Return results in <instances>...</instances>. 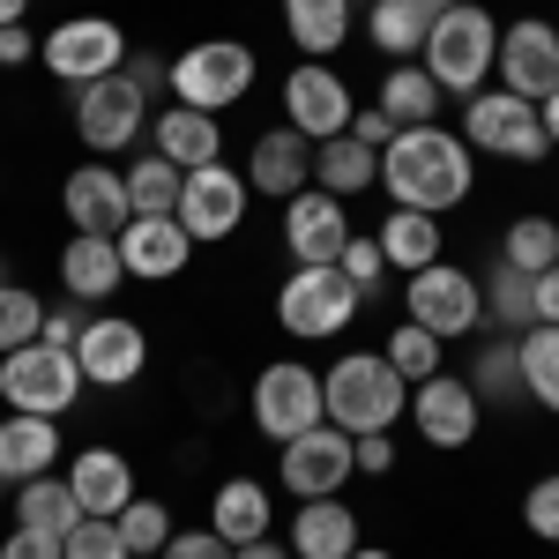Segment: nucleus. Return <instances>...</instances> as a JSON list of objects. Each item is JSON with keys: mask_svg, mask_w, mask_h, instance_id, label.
Returning a JSON list of instances; mask_svg holds the SVG:
<instances>
[{"mask_svg": "<svg viewBox=\"0 0 559 559\" xmlns=\"http://www.w3.org/2000/svg\"><path fill=\"white\" fill-rule=\"evenodd\" d=\"M477 150L455 128H403L381 150V187L395 194V210H426L448 216L455 202H471L477 187Z\"/></svg>", "mask_w": 559, "mask_h": 559, "instance_id": "obj_1", "label": "nucleus"}, {"mask_svg": "<svg viewBox=\"0 0 559 559\" xmlns=\"http://www.w3.org/2000/svg\"><path fill=\"white\" fill-rule=\"evenodd\" d=\"M321 411L336 432H395V418L411 411V381L388 366L381 350H344L329 373H321Z\"/></svg>", "mask_w": 559, "mask_h": 559, "instance_id": "obj_2", "label": "nucleus"}, {"mask_svg": "<svg viewBox=\"0 0 559 559\" xmlns=\"http://www.w3.org/2000/svg\"><path fill=\"white\" fill-rule=\"evenodd\" d=\"M492 60H500V23H492L477 0L440 8V15H432L418 68H426L448 97H477V90H485V75H492Z\"/></svg>", "mask_w": 559, "mask_h": 559, "instance_id": "obj_3", "label": "nucleus"}, {"mask_svg": "<svg viewBox=\"0 0 559 559\" xmlns=\"http://www.w3.org/2000/svg\"><path fill=\"white\" fill-rule=\"evenodd\" d=\"M358 306H366V292L350 284L336 261H299L292 284L276 292V321L299 344H329V336H344L350 321H358Z\"/></svg>", "mask_w": 559, "mask_h": 559, "instance_id": "obj_4", "label": "nucleus"}, {"mask_svg": "<svg viewBox=\"0 0 559 559\" xmlns=\"http://www.w3.org/2000/svg\"><path fill=\"white\" fill-rule=\"evenodd\" d=\"M165 75H173V105L224 112V105H239L254 90L261 60H254V45H239V38H202V45H187Z\"/></svg>", "mask_w": 559, "mask_h": 559, "instance_id": "obj_5", "label": "nucleus"}, {"mask_svg": "<svg viewBox=\"0 0 559 559\" xmlns=\"http://www.w3.org/2000/svg\"><path fill=\"white\" fill-rule=\"evenodd\" d=\"M128 31L112 23V15H68V23H52L38 38V60L52 83L83 90V83H105V75H120L128 68Z\"/></svg>", "mask_w": 559, "mask_h": 559, "instance_id": "obj_6", "label": "nucleus"}, {"mask_svg": "<svg viewBox=\"0 0 559 559\" xmlns=\"http://www.w3.org/2000/svg\"><path fill=\"white\" fill-rule=\"evenodd\" d=\"M83 395V366L75 350L60 344H23L0 358V403L8 411H31V418H68Z\"/></svg>", "mask_w": 559, "mask_h": 559, "instance_id": "obj_7", "label": "nucleus"}, {"mask_svg": "<svg viewBox=\"0 0 559 559\" xmlns=\"http://www.w3.org/2000/svg\"><path fill=\"white\" fill-rule=\"evenodd\" d=\"M463 142L485 150V157H500V165H545L552 157L537 105L515 97V90H477L471 105H463Z\"/></svg>", "mask_w": 559, "mask_h": 559, "instance_id": "obj_8", "label": "nucleus"}, {"mask_svg": "<svg viewBox=\"0 0 559 559\" xmlns=\"http://www.w3.org/2000/svg\"><path fill=\"white\" fill-rule=\"evenodd\" d=\"M403 321H418L440 344L477 336V321H485V284H477L471 269H455V261L411 269V284H403Z\"/></svg>", "mask_w": 559, "mask_h": 559, "instance_id": "obj_9", "label": "nucleus"}, {"mask_svg": "<svg viewBox=\"0 0 559 559\" xmlns=\"http://www.w3.org/2000/svg\"><path fill=\"white\" fill-rule=\"evenodd\" d=\"M247 202H254V187L247 173H231V165H194V173L179 179V231L194 239V247H216V239H231L239 224H247Z\"/></svg>", "mask_w": 559, "mask_h": 559, "instance_id": "obj_10", "label": "nucleus"}, {"mask_svg": "<svg viewBox=\"0 0 559 559\" xmlns=\"http://www.w3.org/2000/svg\"><path fill=\"white\" fill-rule=\"evenodd\" d=\"M254 426L284 448V440H299V432L329 426V411H321V373L299 366V358H276V366H261L254 381Z\"/></svg>", "mask_w": 559, "mask_h": 559, "instance_id": "obj_11", "label": "nucleus"}, {"mask_svg": "<svg viewBox=\"0 0 559 559\" xmlns=\"http://www.w3.org/2000/svg\"><path fill=\"white\" fill-rule=\"evenodd\" d=\"M75 134H83V150H97V157L134 150V142L150 134V97H142L128 75L83 83V90H75Z\"/></svg>", "mask_w": 559, "mask_h": 559, "instance_id": "obj_12", "label": "nucleus"}, {"mask_svg": "<svg viewBox=\"0 0 559 559\" xmlns=\"http://www.w3.org/2000/svg\"><path fill=\"white\" fill-rule=\"evenodd\" d=\"M75 366H83V388H128V381H142V366H150V336H142V321H128V313H90L83 336H75Z\"/></svg>", "mask_w": 559, "mask_h": 559, "instance_id": "obj_13", "label": "nucleus"}, {"mask_svg": "<svg viewBox=\"0 0 559 559\" xmlns=\"http://www.w3.org/2000/svg\"><path fill=\"white\" fill-rule=\"evenodd\" d=\"M276 477H284L292 500H336L350 477H358V463H350V432L313 426V432H299V440H284Z\"/></svg>", "mask_w": 559, "mask_h": 559, "instance_id": "obj_14", "label": "nucleus"}, {"mask_svg": "<svg viewBox=\"0 0 559 559\" xmlns=\"http://www.w3.org/2000/svg\"><path fill=\"white\" fill-rule=\"evenodd\" d=\"M284 128H299L306 142L350 134V83L329 60H306V68L284 75Z\"/></svg>", "mask_w": 559, "mask_h": 559, "instance_id": "obj_15", "label": "nucleus"}, {"mask_svg": "<svg viewBox=\"0 0 559 559\" xmlns=\"http://www.w3.org/2000/svg\"><path fill=\"white\" fill-rule=\"evenodd\" d=\"M403 418H418V440H432V448H471L485 403H477V388L463 373H432V381L411 388V411Z\"/></svg>", "mask_w": 559, "mask_h": 559, "instance_id": "obj_16", "label": "nucleus"}, {"mask_svg": "<svg viewBox=\"0 0 559 559\" xmlns=\"http://www.w3.org/2000/svg\"><path fill=\"white\" fill-rule=\"evenodd\" d=\"M60 210H68V224L75 231H97V239H120L128 231V173L120 165H75V173L60 179Z\"/></svg>", "mask_w": 559, "mask_h": 559, "instance_id": "obj_17", "label": "nucleus"}, {"mask_svg": "<svg viewBox=\"0 0 559 559\" xmlns=\"http://www.w3.org/2000/svg\"><path fill=\"white\" fill-rule=\"evenodd\" d=\"M492 68H500V83L515 90V97H530V105L552 97V90H559V31H552V23H537V15L508 23Z\"/></svg>", "mask_w": 559, "mask_h": 559, "instance_id": "obj_18", "label": "nucleus"}, {"mask_svg": "<svg viewBox=\"0 0 559 559\" xmlns=\"http://www.w3.org/2000/svg\"><path fill=\"white\" fill-rule=\"evenodd\" d=\"M187 261H194V239L179 231V216H128V231H120V269H128L134 284H173Z\"/></svg>", "mask_w": 559, "mask_h": 559, "instance_id": "obj_19", "label": "nucleus"}, {"mask_svg": "<svg viewBox=\"0 0 559 559\" xmlns=\"http://www.w3.org/2000/svg\"><path fill=\"white\" fill-rule=\"evenodd\" d=\"M344 239H350V210L336 194L299 187V194L284 202V247H292V261H336Z\"/></svg>", "mask_w": 559, "mask_h": 559, "instance_id": "obj_20", "label": "nucleus"}, {"mask_svg": "<svg viewBox=\"0 0 559 559\" xmlns=\"http://www.w3.org/2000/svg\"><path fill=\"white\" fill-rule=\"evenodd\" d=\"M247 187L254 194H276V202H292L299 187H313V142L299 128H269L254 142V157H247Z\"/></svg>", "mask_w": 559, "mask_h": 559, "instance_id": "obj_21", "label": "nucleus"}, {"mask_svg": "<svg viewBox=\"0 0 559 559\" xmlns=\"http://www.w3.org/2000/svg\"><path fill=\"white\" fill-rule=\"evenodd\" d=\"M128 284V269H120V239H97V231H75L68 247H60V292L83 306H105L112 292Z\"/></svg>", "mask_w": 559, "mask_h": 559, "instance_id": "obj_22", "label": "nucleus"}, {"mask_svg": "<svg viewBox=\"0 0 559 559\" xmlns=\"http://www.w3.org/2000/svg\"><path fill=\"white\" fill-rule=\"evenodd\" d=\"M60 471V418H31V411H8L0 418V477L8 485H31V477Z\"/></svg>", "mask_w": 559, "mask_h": 559, "instance_id": "obj_23", "label": "nucleus"}, {"mask_svg": "<svg viewBox=\"0 0 559 559\" xmlns=\"http://www.w3.org/2000/svg\"><path fill=\"white\" fill-rule=\"evenodd\" d=\"M68 485H75V500H83V515H120L134 500V463L120 448H83V455H68Z\"/></svg>", "mask_w": 559, "mask_h": 559, "instance_id": "obj_24", "label": "nucleus"}, {"mask_svg": "<svg viewBox=\"0 0 559 559\" xmlns=\"http://www.w3.org/2000/svg\"><path fill=\"white\" fill-rule=\"evenodd\" d=\"M150 142H157V157L179 165V173H194V165H216V157H224V128H216V112H194V105H165V112L150 120Z\"/></svg>", "mask_w": 559, "mask_h": 559, "instance_id": "obj_25", "label": "nucleus"}, {"mask_svg": "<svg viewBox=\"0 0 559 559\" xmlns=\"http://www.w3.org/2000/svg\"><path fill=\"white\" fill-rule=\"evenodd\" d=\"M292 559H350L358 552V515L344 500H299V522H292Z\"/></svg>", "mask_w": 559, "mask_h": 559, "instance_id": "obj_26", "label": "nucleus"}, {"mask_svg": "<svg viewBox=\"0 0 559 559\" xmlns=\"http://www.w3.org/2000/svg\"><path fill=\"white\" fill-rule=\"evenodd\" d=\"M313 187L321 194H366V187H381V150H366L358 134H329V142H313Z\"/></svg>", "mask_w": 559, "mask_h": 559, "instance_id": "obj_27", "label": "nucleus"}, {"mask_svg": "<svg viewBox=\"0 0 559 559\" xmlns=\"http://www.w3.org/2000/svg\"><path fill=\"white\" fill-rule=\"evenodd\" d=\"M269 522H276V508H269V485H254V477H224L210 500V530L224 537V545H254V537H269Z\"/></svg>", "mask_w": 559, "mask_h": 559, "instance_id": "obj_28", "label": "nucleus"}, {"mask_svg": "<svg viewBox=\"0 0 559 559\" xmlns=\"http://www.w3.org/2000/svg\"><path fill=\"white\" fill-rule=\"evenodd\" d=\"M440 97H448V90L432 83V75L418 68V60H395L373 105H381V112L395 120V128H440Z\"/></svg>", "mask_w": 559, "mask_h": 559, "instance_id": "obj_29", "label": "nucleus"}, {"mask_svg": "<svg viewBox=\"0 0 559 559\" xmlns=\"http://www.w3.org/2000/svg\"><path fill=\"white\" fill-rule=\"evenodd\" d=\"M284 31L306 60H329L350 38V0H284Z\"/></svg>", "mask_w": 559, "mask_h": 559, "instance_id": "obj_30", "label": "nucleus"}, {"mask_svg": "<svg viewBox=\"0 0 559 559\" xmlns=\"http://www.w3.org/2000/svg\"><path fill=\"white\" fill-rule=\"evenodd\" d=\"M381 239V254H388V269H432L440 261V216H426V210H388V224L373 231Z\"/></svg>", "mask_w": 559, "mask_h": 559, "instance_id": "obj_31", "label": "nucleus"}, {"mask_svg": "<svg viewBox=\"0 0 559 559\" xmlns=\"http://www.w3.org/2000/svg\"><path fill=\"white\" fill-rule=\"evenodd\" d=\"M426 31H432V8H418V0H373L366 8V38L381 45L388 60H418Z\"/></svg>", "mask_w": 559, "mask_h": 559, "instance_id": "obj_32", "label": "nucleus"}, {"mask_svg": "<svg viewBox=\"0 0 559 559\" xmlns=\"http://www.w3.org/2000/svg\"><path fill=\"white\" fill-rule=\"evenodd\" d=\"M15 522L68 537V530L83 522V500H75V485H68L60 471H52V477H31V485H15Z\"/></svg>", "mask_w": 559, "mask_h": 559, "instance_id": "obj_33", "label": "nucleus"}, {"mask_svg": "<svg viewBox=\"0 0 559 559\" xmlns=\"http://www.w3.org/2000/svg\"><path fill=\"white\" fill-rule=\"evenodd\" d=\"M485 321L522 336L537 321V276H522V269H508V261L492 254V269H485Z\"/></svg>", "mask_w": 559, "mask_h": 559, "instance_id": "obj_34", "label": "nucleus"}, {"mask_svg": "<svg viewBox=\"0 0 559 559\" xmlns=\"http://www.w3.org/2000/svg\"><path fill=\"white\" fill-rule=\"evenodd\" d=\"M515 358H522V395H530V403H545V411L559 418V329H552V321L522 329Z\"/></svg>", "mask_w": 559, "mask_h": 559, "instance_id": "obj_35", "label": "nucleus"}, {"mask_svg": "<svg viewBox=\"0 0 559 559\" xmlns=\"http://www.w3.org/2000/svg\"><path fill=\"white\" fill-rule=\"evenodd\" d=\"M500 261L522 269V276H545L559 261V216H515L508 239H500Z\"/></svg>", "mask_w": 559, "mask_h": 559, "instance_id": "obj_36", "label": "nucleus"}, {"mask_svg": "<svg viewBox=\"0 0 559 559\" xmlns=\"http://www.w3.org/2000/svg\"><path fill=\"white\" fill-rule=\"evenodd\" d=\"M179 165H165V157H157V150H150V157H134L128 165V202H134V216H173L179 210Z\"/></svg>", "mask_w": 559, "mask_h": 559, "instance_id": "obj_37", "label": "nucleus"}, {"mask_svg": "<svg viewBox=\"0 0 559 559\" xmlns=\"http://www.w3.org/2000/svg\"><path fill=\"white\" fill-rule=\"evenodd\" d=\"M471 388H477V403H530V395H522V358H515V344H477Z\"/></svg>", "mask_w": 559, "mask_h": 559, "instance_id": "obj_38", "label": "nucleus"}, {"mask_svg": "<svg viewBox=\"0 0 559 559\" xmlns=\"http://www.w3.org/2000/svg\"><path fill=\"white\" fill-rule=\"evenodd\" d=\"M112 522H120V537H128L134 559H157L165 545H173V515H165V500H142V492H134Z\"/></svg>", "mask_w": 559, "mask_h": 559, "instance_id": "obj_39", "label": "nucleus"}, {"mask_svg": "<svg viewBox=\"0 0 559 559\" xmlns=\"http://www.w3.org/2000/svg\"><path fill=\"white\" fill-rule=\"evenodd\" d=\"M440 336H426V329H418V321H403V329H395V336H388V366H395V373H403V381L418 388V381H432V373H440Z\"/></svg>", "mask_w": 559, "mask_h": 559, "instance_id": "obj_40", "label": "nucleus"}, {"mask_svg": "<svg viewBox=\"0 0 559 559\" xmlns=\"http://www.w3.org/2000/svg\"><path fill=\"white\" fill-rule=\"evenodd\" d=\"M38 321H45V299L23 292V284H0V358L23 344H38Z\"/></svg>", "mask_w": 559, "mask_h": 559, "instance_id": "obj_41", "label": "nucleus"}, {"mask_svg": "<svg viewBox=\"0 0 559 559\" xmlns=\"http://www.w3.org/2000/svg\"><path fill=\"white\" fill-rule=\"evenodd\" d=\"M60 559H134V552H128V537H120V522L83 515L75 530H68V545H60Z\"/></svg>", "mask_w": 559, "mask_h": 559, "instance_id": "obj_42", "label": "nucleus"}, {"mask_svg": "<svg viewBox=\"0 0 559 559\" xmlns=\"http://www.w3.org/2000/svg\"><path fill=\"white\" fill-rule=\"evenodd\" d=\"M336 269H344V276L358 284V292H373V284L388 276V254H381V239H366V231H350V239H344V254H336Z\"/></svg>", "mask_w": 559, "mask_h": 559, "instance_id": "obj_43", "label": "nucleus"}, {"mask_svg": "<svg viewBox=\"0 0 559 559\" xmlns=\"http://www.w3.org/2000/svg\"><path fill=\"white\" fill-rule=\"evenodd\" d=\"M522 522H530L545 545H559V471H552V477H537V485L522 492Z\"/></svg>", "mask_w": 559, "mask_h": 559, "instance_id": "obj_44", "label": "nucleus"}, {"mask_svg": "<svg viewBox=\"0 0 559 559\" xmlns=\"http://www.w3.org/2000/svg\"><path fill=\"white\" fill-rule=\"evenodd\" d=\"M83 321H90V306H83V299H60V306H45V321H38V344L75 350V336H83Z\"/></svg>", "mask_w": 559, "mask_h": 559, "instance_id": "obj_45", "label": "nucleus"}, {"mask_svg": "<svg viewBox=\"0 0 559 559\" xmlns=\"http://www.w3.org/2000/svg\"><path fill=\"white\" fill-rule=\"evenodd\" d=\"M68 537H52V530H31V522H15L8 537H0V559H60Z\"/></svg>", "mask_w": 559, "mask_h": 559, "instance_id": "obj_46", "label": "nucleus"}, {"mask_svg": "<svg viewBox=\"0 0 559 559\" xmlns=\"http://www.w3.org/2000/svg\"><path fill=\"white\" fill-rule=\"evenodd\" d=\"M157 559H231V545H224L216 530H173V545Z\"/></svg>", "mask_w": 559, "mask_h": 559, "instance_id": "obj_47", "label": "nucleus"}, {"mask_svg": "<svg viewBox=\"0 0 559 559\" xmlns=\"http://www.w3.org/2000/svg\"><path fill=\"white\" fill-rule=\"evenodd\" d=\"M350 463L366 477H388L395 471V440H388V432H358V440H350Z\"/></svg>", "mask_w": 559, "mask_h": 559, "instance_id": "obj_48", "label": "nucleus"}, {"mask_svg": "<svg viewBox=\"0 0 559 559\" xmlns=\"http://www.w3.org/2000/svg\"><path fill=\"white\" fill-rule=\"evenodd\" d=\"M350 134H358V142H366V150H388V142H395V120H388L381 105H350Z\"/></svg>", "mask_w": 559, "mask_h": 559, "instance_id": "obj_49", "label": "nucleus"}, {"mask_svg": "<svg viewBox=\"0 0 559 559\" xmlns=\"http://www.w3.org/2000/svg\"><path fill=\"white\" fill-rule=\"evenodd\" d=\"M120 75H128L142 97H157V90L173 83V75H165V60H150V52H128V68H120Z\"/></svg>", "mask_w": 559, "mask_h": 559, "instance_id": "obj_50", "label": "nucleus"}, {"mask_svg": "<svg viewBox=\"0 0 559 559\" xmlns=\"http://www.w3.org/2000/svg\"><path fill=\"white\" fill-rule=\"evenodd\" d=\"M23 60H38V38H31V23H8L0 31V68H23Z\"/></svg>", "mask_w": 559, "mask_h": 559, "instance_id": "obj_51", "label": "nucleus"}, {"mask_svg": "<svg viewBox=\"0 0 559 559\" xmlns=\"http://www.w3.org/2000/svg\"><path fill=\"white\" fill-rule=\"evenodd\" d=\"M537 321H552V329H559V261L537 276ZM537 321H530V329H537Z\"/></svg>", "mask_w": 559, "mask_h": 559, "instance_id": "obj_52", "label": "nucleus"}, {"mask_svg": "<svg viewBox=\"0 0 559 559\" xmlns=\"http://www.w3.org/2000/svg\"><path fill=\"white\" fill-rule=\"evenodd\" d=\"M231 559H292V545H276V537H254V545H231Z\"/></svg>", "mask_w": 559, "mask_h": 559, "instance_id": "obj_53", "label": "nucleus"}, {"mask_svg": "<svg viewBox=\"0 0 559 559\" xmlns=\"http://www.w3.org/2000/svg\"><path fill=\"white\" fill-rule=\"evenodd\" d=\"M537 120H545V142L559 150V90H552V97H537Z\"/></svg>", "mask_w": 559, "mask_h": 559, "instance_id": "obj_54", "label": "nucleus"}, {"mask_svg": "<svg viewBox=\"0 0 559 559\" xmlns=\"http://www.w3.org/2000/svg\"><path fill=\"white\" fill-rule=\"evenodd\" d=\"M23 15H31V0H0V31H8V23H23Z\"/></svg>", "mask_w": 559, "mask_h": 559, "instance_id": "obj_55", "label": "nucleus"}, {"mask_svg": "<svg viewBox=\"0 0 559 559\" xmlns=\"http://www.w3.org/2000/svg\"><path fill=\"white\" fill-rule=\"evenodd\" d=\"M350 559H395V552H381V545H358V552H350Z\"/></svg>", "mask_w": 559, "mask_h": 559, "instance_id": "obj_56", "label": "nucleus"}, {"mask_svg": "<svg viewBox=\"0 0 559 559\" xmlns=\"http://www.w3.org/2000/svg\"><path fill=\"white\" fill-rule=\"evenodd\" d=\"M418 8H432V15H440V8H463V0H418Z\"/></svg>", "mask_w": 559, "mask_h": 559, "instance_id": "obj_57", "label": "nucleus"}, {"mask_svg": "<svg viewBox=\"0 0 559 559\" xmlns=\"http://www.w3.org/2000/svg\"><path fill=\"white\" fill-rule=\"evenodd\" d=\"M8 492H15V485H8V477H0V500H8Z\"/></svg>", "mask_w": 559, "mask_h": 559, "instance_id": "obj_58", "label": "nucleus"}, {"mask_svg": "<svg viewBox=\"0 0 559 559\" xmlns=\"http://www.w3.org/2000/svg\"><path fill=\"white\" fill-rule=\"evenodd\" d=\"M0 284H8V261H0Z\"/></svg>", "mask_w": 559, "mask_h": 559, "instance_id": "obj_59", "label": "nucleus"}, {"mask_svg": "<svg viewBox=\"0 0 559 559\" xmlns=\"http://www.w3.org/2000/svg\"><path fill=\"white\" fill-rule=\"evenodd\" d=\"M350 8H373V0H350Z\"/></svg>", "mask_w": 559, "mask_h": 559, "instance_id": "obj_60", "label": "nucleus"}, {"mask_svg": "<svg viewBox=\"0 0 559 559\" xmlns=\"http://www.w3.org/2000/svg\"><path fill=\"white\" fill-rule=\"evenodd\" d=\"M552 31H559V23H552Z\"/></svg>", "mask_w": 559, "mask_h": 559, "instance_id": "obj_61", "label": "nucleus"}]
</instances>
